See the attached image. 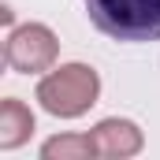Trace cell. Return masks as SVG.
I'll use <instances>...</instances> for the list:
<instances>
[{
	"label": "cell",
	"mask_w": 160,
	"mask_h": 160,
	"mask_svg": "<svg viewBox=\"0 0 160 160\" xmlns=\"http://www.w3.org/2000/svg\"><path fill=\"white\" fill-rule=\"evenodd\" d=\"M97 93H101V78L86 63H63L38 82L41 108L60 119H75L82 112H89L97 104Z\"/></svg>",
	"instance_id": "cell-1"
},
{
	"label": "cell",
	"mask_w": 160,
	"mask_h": 160,
	"mask_svg": "<svg viewBox=\"0 0 160 160\" xmlns=\"http://www.w3.org/2000/svg\"><path fill=\"white\" fill-rule=\"evenodd\" d=\"M56 52H60L56 34L48 26H41V22H26V26L8 34L4 63L11 71H19V75H41V71H52Z\"/></svg>",
	"instance_id": "cell-3"
},
{
	"label": "cell",
	"mask_w": 160,
	"mask_h": 160,
	"mask_svg": "<svg viewBox=\"0 0 160 160\" xmlns=\"http://www.w3.org/2000/svg\"><path fill=\"white\" fill-rule=\"evenodd\" d=\"M89 138L97 157H134L142 149V130L130 119H101L89 130Z\"/></svg>",
	"instance_id": "cell-4"
},
{
	"label": "cell",
	"mask_w": 160,
	"mask_h": 160,
	"mask_svg": "<svg viewBox=\"0 0 160 160\" xmlns=\"http://www.w3.org/2000/svg\"><path fill=\"white\" fill-rule=\"evenodd\" d=\"M89 22L116 41H157L160 0H86Z\"/></svg>",
	"instance_id": "cell-2"
},
{
	"label": "cell",
	"mask_w": 160,
	"mask_h": 160,
	"mask_svg": "<svg viewBox=\"0 0 160 160\" xmlns=\"http://www.w3.org/2000/svg\"><path fill=\"white\" fill-rule=\"evenodd\" d=\"M41 157L45 160H86V157H97L93 149V138L89 134H63V138H52L41 145Z\"/></svg>",
	"instance_id": "cell-6"
},
{
	"label": "cell",
	"mask_w": 160,
	"mask_h": 160,
	"mask_svg": "<svg viewBox=\"0 0 160 160\" xmlns=\"http://www.w3.org/2000/svg\"><path fill=\"white\" fill-rule=\"evenodd\" d=\"M30 130H34V112L22 101L8 97L0 104V149H19L30 138Z\"/></svg>",
	"instance_id": "cell-5"
}]
</instances>
